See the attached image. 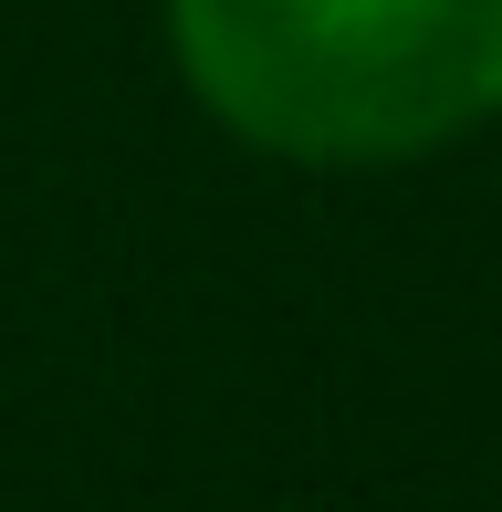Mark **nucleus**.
I'll list each match as a JSON object with an SVG mask.
<instances>
[{
    "mask_svg": "<svg viewBox=\"0 0 502 512\" xmlns=\"http://www.w3.org/2000/svg\"><path fill=\"white\" fill-rule=\"evenodd\" d=\"M168 63L231 147L419 168L502 115V0H157Z\"/></svg>",
    "mask_w": 502,
    "mask_h": 512,
    "instance_id": "nucleus-1",
    "label": "nucleus"
}]
</instances>
